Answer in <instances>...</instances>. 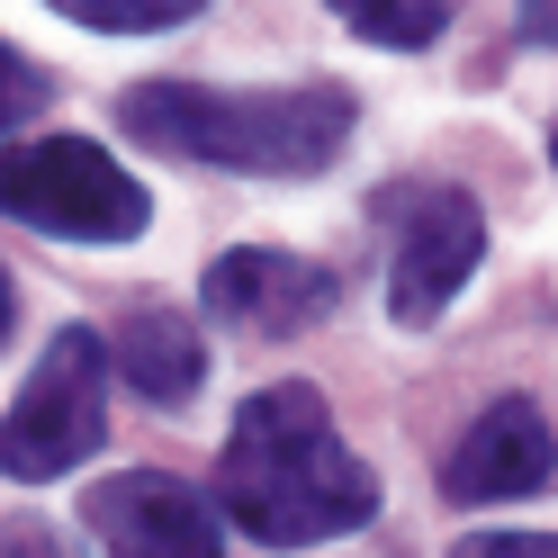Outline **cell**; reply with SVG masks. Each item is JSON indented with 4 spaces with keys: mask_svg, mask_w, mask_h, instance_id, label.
I'll list each match as a JSON object with an SVG mask.
<instances>
[{
    "mask_svg": "<svg viewBox=\"0 0 558 558\" xmlns=\"http://www.w3.org/2000/svg\"><path fill=\"white\" fill-rule=\"evenodd\" d=\"M99 433H109V342L90 325H63L46 342V361L27 369V388L0 414V477L37 486V477H63L82 469Z\"/></svg>",
    "mask_w": 558,
    "mask_h": 558,
    "instance_id": "obj_3",
    "label": "cell"
},
{
    "mask_svg": "<svg viewBox=\"0 0 558 558\" xmlns=\"http://www.w3.org/2000/svg\"><path fill=\"white\" fill-rule=\"evenodd\" d=\"M118 126L181 162H226L262 181H306L352 145V90L289 82V90H207V82H135Z\"/></svg>",
    "mask_w": 558,
    "mask_h": 558,
    "instance_id": "obj_2",
    "label": "cell"
},
{
    "mask_svg": "<svg viewBox=\"0 0 558 558\" xmlns=\"http://www.w3.org/2000/svg\"><path fill=\"white\" fill-rule=\"evenodd\" d=\"M10 325H19V289H10V270H0V342H10Z\"/></svg>",
    "mask_w": 558,
    "mask_h": 558,
    "instance_id": "obj_14",
    "label": "cell"
},
{
    "mask_svg": "<svg viewBox=\"0 0 558 558\" xmlns=\"http://www.w3.org/2000/svg\"><path fill=\"white\" fill-rule=\"evenodd\" d=\"M558 469V433L541 424L532 397H496L460 433V450L441 460V496L450 505H513V496H541Z\"/></svg>",
    "mask_w": 558,
    "mask_h": 558,
    "instance_id": "obj_8",
    "label": "cell"
},
{
    "mask_svg": "<svg viewBox=\"0 0 558 558\" xmlns=\"http://www.w3.org/2000/svg\"><path fill=\"white\" fill-rule=\"evenodd\" d=\"M342 298V279L306 253H270V243H243V253L207 262V316L226 333H262V342H289L306 325H325Z\"/></svg>",
    "mask_w": 558,
    "mask_h": 558,
    "instance_id": "obj_7",
    "label": "cell"
},
{
    "mask_svg": "<svg viewBox=\"0 0 558 558\" xmlns=\"http://www.w3.org/2000/svg\"><path fill=\"white\" fill-rule=\"evenodd\" d=\"M549 162H558V135H549Z\"/></svg>",
    "mask_w": 558,
    "mask_h": 558,
    "instance_id": "obj_15",
    "label": "cell"
},
{
    "mask_svg": "<svg viewBox=\"0 0 558 558\" xmlns=\"http://www.w3.org/2000/svg\"><path fill=\"white\" fill-rule=\"evenodd\" d=\"M46 99H54V73H46V63H27L19 46H0V135L27 126Z\"/></svg>",
    "mask_w": 558,
    "mask_h": 558,
    "instance_id": "obj_12",
    "label": "cell"
},
{
    "mask_svg": "<svg viewBox=\"0 0 558 558\" xmlns=\"http://www.w3.org/2000/svg\"><path fill=\"white\" fill-rule=\"evenodd\" d=\"M90 541L135 549V558H217L226 549V505L198 496L190 477L171 469H126V477H99L82 496Z\"/></svg>",
    "mask_w": 558,
    "mask_h": 558,
    "instance_id": "obj_5",
    "label": "cell"
},
{
    "mask_svg": "<svg viewBox=\"0 0 558 558\" xmlns=\"http://www.w3.org/2000/svg\"><path fill=\"white\" fill-rule=\"evenodd\" d=\"M486 253V217L469 190H424L397 217V253H388V316L397 325H433L450 298L469 289V270Z\"/></svg>",
    "mask_w": 558,
    "mask_h": 558,
    "instance_id": "obj_6",
    "label": "cell"
},
{
    "mask_svg": "<svg viewBox=\"0 0 558 558\" xmlns=\"http://www.w3.org/2000/svg\"><path fill=\"white\" fill-rule=\"evenodd\" d=\"M118 369L135 397L154 405H190L198 378H207V342L190 316H171V306H135V316L118 325Z\"/></svg>",
    "mask_w": 558,
    "mask_h": 558,
    "instance_id": "obj_9",
    "label": "cell"
},
{
    "mask_svg": "<svg viewBox=\"0 0 558 558\" xmlns=\"http://www.w3.org/2000/svg\"><path fill=\"white\" fill-rule=\"evenodd\" d=\"M325 10H333L342 27H352V37L414 54V46H433L441 27H450V10H460V0H325Z\"/></svg>",
    "mask_w": 558,
    "mask_h": 558,
    "instance_id": "obj_10",
    "label": "cell"
},
{
    "mask_svg": "<svg viewBox=\"0 0 558 558\" xmlns=\"http://www.w3.org/2000/svg\"><path fill=\"white\" fill-rule=\"evenodd\" d=\"M460 558H558V532H469Z\"/></svg>",
    "mask_w": 558,
    "mask_h": 558,
    "instance_id": "obj_13",
    "label": "cell"
},
{
    "mask_svg": "<svg viewBox=\"0 0 558 558\" xmlns=\"http://www.w3.org/2000/svg\"><path fill=\"white\" fill-rule=\"evenodd\" d=\"M217 505L262 549H316L378 513V477L333 433L325 397L306 378H279V388L243 397L234 414V433L217 450Z\"/></svg>",
    "mask_w": 558,
    "mask_h": 558,
    "instance_id": "obj_1",
    "label": "cell"
},
{
    "mask_svg": "<svg viewBox=\"0 0 558 558\" xmlns=\"http://www.w3.org/2000/svg\"><path fill=\"white\" fill-rule=\"evenodd\" d=\"M46 10H63L73 27H109V37H154V27L198 19L207 0H46Z\"/></svg>",
    "mask_w": 558,
    "mask_h": 558,
    "instance_id": "obj_11",
    "label": "cell"
},
{
    "mask_svg": "<svg viewBox=\"0 0 558 558\" xmlns=\"http://www.w3.org/2000/svg\"><path fill=\"white\" fill-rule=\"evenodd\" d=\"M0 217L63 234V243H135L154 198L135 190V171H118L82 135H37V145L0 154Z\"/></svg>",
    "mask_w": 558,
    "mask_h": 558,
    "instance_id": "obj_4",
    "label": "cell"
}]
</instances>
